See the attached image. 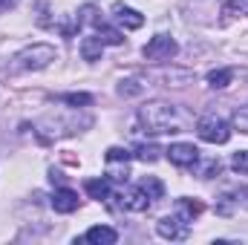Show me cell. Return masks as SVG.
Masks as SVG:
<instances>
[{
  "mask_svg": "<svg viewBox=\"0 0 248 245\" xmlns=\"http://www.w3.org/2000/svg\"><path fill=\"white\" fill-rule=\"evenodd\" d=\"M231 208H248V187L231 193V196H222L219 202V214H231Z\"/></svg>",
  "mask_w": 248,
  "mask_h": 245,
  "instance_id": "obj_13",
  "label": "cell"
},
{
  "mask_svg": "<svg viewBox=\"0 0 248 245\" xmlns=\"http://www.w3.org/2000/svg\"><path fill=\"white\" fill-rule=\"evenodd\" d=\"M139 122L147 133L162 136V133H185L187 127L193 124V116L168 101H150L139 110Z\"/></svg>",
  "mask_w": 248,
  "mask_h": 245,
  "instance_id": "obj_1",
  "label": "cell"
},
{
  "mask_svg": "<svg viewBox=\"0 0 248 245\" xmlns=\"http://www.w3.org/2000/svg\"><path fill=\"white\" fill-rule=\"evenodd\" d=\"M101 41L98 38H84V44H81V55H84V61H98L101 58Z\"/></svg>",
  "mask_w": 248,
  "mask_h": 245,
  "instance_id": "obj_15",
  "label": "cell"
},
{
  "mask_svg": "<svg viewBox=\"0 0 248 245\" xmlns=\"http://www.w3.org/2000/svg\"><path fill=\"white\" fill-rule=\"evenodd\" d=\"M234 127H237L240 133H248V107H240V110L234 113Z\"/></svg>",
  "mask_w": 248,
  "mask_h": 245,
  "instance_id": "obj_23",
  "label": "cell"
},
{
  "mask_svg": "<svg viewBox=\"0 0 248 245\" xmlns=\"http://www.w3.org/2000/svg\"><path fill=\"white\" fill-rule=\"evenodd\" d=\"M55 61V49L46 44H35L29 49H20L12 58V72H29V69H44Z\"/></svg>",
  "mask_w": 248,
  "mask_h": 245,
  "instance_id": "obj_2",
  "label": "cell"
},
{
  "mask_svg": "<svg viewBox=\"0 0 248 245\" xmlns=\"http://www.w3.org/2000/svg\"><path fill=\"white\" fill-rule=\"evenodd\" d=\"M63 104H72V107H87V104H93V98L87 95V92H69V95H61Z\"/></svg>",
  "mask_w": 248,
  "mask_h": 245,
  "instance_id": "obj_20",
  "label": "cell"
},
{
  "mask_svg": "<svg viewBox=\"0 0 248 245\" xmlns=\"http://www.w3.org/2000/svg\"><path fill=\"white\" fill-rule=\"evenodd\" d=\"M231 78H234V72H231V69H214V72H208V87L222 90V87H228V84H231Z\"/></svg>",
  "mask_w": 248,
  "mask_h": 245,
  "instance_id": "obj_17",
  "label": "cell"
},
{
  "mask_svg": "<svg viewBox=\"0 0 248 245\" xmlns=\"http://www.w3.org/2000/svg\"><path fill=\"white\" fill-rule=\"evenodd\" d=\"M15 6H17V0H0V12H9Z\"/></svg>",
  "mask_w": 248,
  "mask_h": 245,
  "instance_id": "obj_26",
  "label": "cell"
},
{
  "mask_svg": "<svg viewBox=\"0 0 248 245\" xmlns=\"http://www.w3.org/2000/svg\"><path fill=\"white\" fill-rule=\"evenodd\" d=\"M150 202H153V199H150L141 187H136V190H124V208H127V211H147Z\"/></svg>",
  "mask_w": 248,
  "mask_h": 245,
  "instance_id": "obj_10",
  "label": "cell"
},
{
  "mask_svg": "<svg viewBox=\"0 0 248 245\" xmlns=\"http://www.w3.org/2000/svg\"><path fill=\"white\" fill-rule=\"evenodd\" d=\"M127 162H130V150H124V147L107 150V165H127Z\"/></svg>",
  "mask_w": 248,
  "mask_h": 245,
  "instance_id": "obj_19",
  "label": "cell"
},
{
  "mask_svg": "<svg viewBox=\"0 0 248 245\" xmlns=\"http://www.w3.org/2000/svg\"><path fill=\"white\" fill-rule=\"evenodd\" d=\"M176 52H179V46H176V41H173L170 35H156V38L141 49V55H144L147 61H156V63H165V61H170V58H176Z\"/></svg>",
  "mask_w": 248,
  "mask_h": 245,
  "instance_id": "obj_5",
  "label": "cell"
},
{
  "mask_svg": "<svg viewBox=\"0 0 248 245\" xmlns=\"http://www.w3.org/2000/svg\"><path fill=\"white\" fill-rule=\"evenodd\" d=\"M219 170H222L219 159H208V162H205V168L199 170V176H202V179H214V176H217Z\"/></svg>",
  "mask_w": 248,
  "mask_h": 245,
  "instance_id": "obj_22",
  "label": "cell"
},
{
  "mask_svg": "<svg viewBox=\"0 0 248 245\" xmlns=\"http://www.w3.org/2000/svg\"><path fill=\"white\" fill-rule=\"evenodd\" d=\"M228 15H248V0H222Z\"/></svg>",
  "mask_w": 248,
  "mask_h": 245,
  "instance_id": "obj_21",
  "label": "cell"
},
{
  "mask_svg": "<svg viewBox=\"0 0 248 245\" xmlns=\"http://www.w3.org/2000/svg\"><path fill=\"white\" fill-rule=\"evenodd\" d=\"M113 15H116V20L122 23L124 29H141L144 26V15H139L136 9H130L124 3H116L113 6Z\"/></svg>",
  "mask_w": 248,
  "mask_h": 245,
  "instance_id": "obj_8",
  "label": "cell"
},
{
  "mask_svg": "<svg viewBox=\"0 0 248 245\" xmlns=\"http://www.w3.org/2000/svg\"><path fill=\"white\" fill-rule=\"evenodd\" d=\"M234 170L237 173H248V150H240V153H234Z\"/></svg>",
  "mask_w": 248,
  "mask_h": 245,
  "instance_id": "obj_24",
  "label": "cell"
},
{
  "mask_svg": "<svg viewBox=\"0 0 248 245\" xmlns=\"http://www.w3.org/2000/svg\"><path fill=\"white\" fill-rule=\"evenodd\" d=\"M187 225H190L187 219H182L179 214H173V216H162L159 225H156V231L165 240H187Z\"/></svg>",
  "mask_w": 248,
  "mask_h": 245,
  "instance_id": "obj_6",
  "label": "cell"
},
{
  "mask_svg": "<svg viewBox=\"0 0 248 245\" xmlns=\"http://www.w3.org/2000/svg\"><path fill=\"white\" fill-rule=\"evenodd\" d=\"M84 240H87V243H95V245H113L119 240V234H116L113 228H107V225H95V228H90V231L84 234Z\"/></svg>",
  "mask_w": 248,
  "mask_h": 245,
  "instance_id": "obj_11",
  "label": "cell"
},
{
  "mask_svg": "<svg viewBox=\"0 0 248 245\" xmlns=\"http://www.w3.org/2000/svg\"><path fill=\"white\" fill-rule=\"evenodd\" d=\"M87 193L93 199H98V202H107L113 196V184H110V179H90L87 182Z\"/></svg>",
  "mask_w": 248,
  "mask_h": 245,
  "instance_id": "obj_12",
  "label": "cell"
},
{
  "mask_svg": "<svg viewBox=\"0 0 248 245\" xmlns=\"http://www.w3.org/2000/svg\"><path fill=\"white\" fill-rule=\"evenodd\" d=\"M52 208H55L58 214H72V211L78 208V193L69 190V187H58V190L52 193Z\"/></svg>",
  "mask_w": 248,
  "mask_h": 245,
  "instance_id": "obj_9",
  "label": "cell"
},
{
  "mask_svg": "<svg viewBox=\"0 0 248 245\" xmlns=\"http://www.w3.org/2000/svg\"><path fill=\"white\" fill-rule=\"evenodd\" d=\"M165 153H168V159H170L173 165H179V168H193V165L199 162V150H196L193 144H185V141L170 144Z\"/></svg>",
  "mask_w": 248,
  "mask_h": 245,
  "instance_id": "obj_7",
  "label": "cell"
},
{
  "mask_svg": "<svg viewBox=\"0 0 248 245\" xmlns=\"http://www.w3.org/2000/svg\"><path fill=\"white\" fill-rule=\"evenodd\" d=\"M139 92H141V87L136 81H122V87H119V95H139Z\"/></svg>",
  "mask_w": 248,
  "mask_h": 245,
  "instance_id": "obj_25",
  "label": "cell"
},
{
  "mask_svg": "<svg viewBox=\"0 0 248 245\" xmlns=\"http://www.w3.org/2000/svg\"><path fill=\"white\" fill-rule=\"evenodd\" d=\"M176 208H179V216L187 219V222H193V216L202 214V202H196V199H179Z\"/></svg>",
  "mask_w": 248,
  "mask_h": 245,
  "instance_id": "obj_14",
  "label": "cell"
},
{
  "mask_svg": "<svg viewBox=\"0 0 248 245\" xmlns=\"http://www.w3.org/2000/svg\"><path fill=\"white\" fill-rule=\"evenodd\" d=\"M196 133H199V138L208 141V144H225V141L231 138L228 122H225V119H217V116L199 119V122H196Z\"/></svg>",
  "mask_w": 248,
  "mask_h": 245,
  "instance_id": "obj_4",
  "label": "cell"
},
{
  "mask_svg": "<svg viewBox=\"0 0 248 245\" xmlns=\"http://www.w3.org/2000/svg\"><path fill=\"white\" fill-rule=\"evenodd\" d=\"M139 187H141L150 199H162V196H165V184L159 182L156 176H144V179L139 182Z\"/></svg>",
  "mask_w": 248,
  "mask_h": 245,
  "instance_id": "obj_16",
  "label": "cell"
},
{
  "mask_svg": "<svg viewBox=\"0 0 248 245\" xmlns=\"http://www.w3.org/2000/svg\"><path fill=\"white\" fill-rule=\"evenodd\" d=\"M81 23H90V26L95 29V38H98L101 44H110V46H122V44H124V35L98 17V9H95V6H84V9H81L78 26H81Z\"/></svg>",
  "mask_w": 248,
  "mask_h": 245,
  "instance_id": "obj_3",
  "label": "cell"
},
{
  "mask_svg": "<svg viewBox=\"0 0 248 245\" xmlns=\"http://www.w3.org/2000/svg\"><path fill=\"white\" fill-rule=\"evenodd\" d=\"M159 153H162V150H159L156 144H139V147H136V156H139L141 162H156Z\"/></svg>",
  "mask_w": 248,
  "mask_h": 245,
  "instance_id": "obj_18",
  "label": "cell"
}]
</instances>
